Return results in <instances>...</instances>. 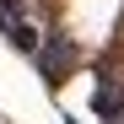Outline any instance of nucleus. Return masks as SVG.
<instances>
[{
    "label": "nucleus",
    "mask_w": 124,
    "mask_h": 124,
    "mask_svg": "<svg viewBox=\"0 0 124 124\" xmlns=\"http://www.w3.org/2000/svg\"><path fill=\"white\" fill-rule=\"evenodd\" d=\"M32 65H38V76H43L49 86H59V81L81 65V49H76V38H65V32H43V38H38Z\"/></svg>",
    "instance_id": "1"
},
{
    "label": "nucleus",
    "mask_w": 124,
    "mask_h": 124,
    "mask_svg": "<svg viewBox=\"0 0 124 124\" xmlns=\"http://www.w3.org/2000/svg\"><path fill=\"white\" fill-rule=\"evenodd\" d=\"M92 119L97 124H124V81L102 70L97 86H92Z\"/></svg>",
    "instance_id": "2"
},
{
    "label": "nucleus",
    "mask_w": 124,
    "mask_h": 124,
    "mask_svg": "<svg viewBox=\"0 0 124 124\" xmlns=\"http://www.w3.org/2000/svg\"><path fill=\"white\" fill-rule=\"evenodd\" d=\"M16 22H27V0H0V32H11Z\"/></svg>",
    "instance_id": "3"
},
{
    "label": "nucleus",
    "mask_w": 124,
    "mask_h": 124,
    "mask_svg": "<svg viewBox=\"0 0 124 124\" xmlns=\"http://www.w3.org/2000/svg\"><path fill=\"white\" fill-rule=\"evenodd\" d=\"M65 124H81V119H70V113H65Z\"/></svg>",
    "instance_id": "4"
}]
</instances>
